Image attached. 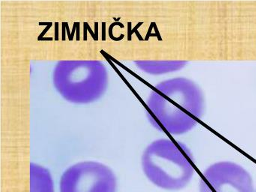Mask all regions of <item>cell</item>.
Listing matches in <instances>:
<instances>
[{
    "label": "cell",
    "instance_id": "cell-1",
    "mask_svg": "<svg viewBox=\"0 0 256 192\" xmlns=\"http://www.w3.org/2000/svg\"><path fill=\"white\" fill-rule=\"evenodd\" d=\"M206 102L198 85L180 76L157 84L146 102V116L160 132L182 135L191 132L204 114Z\"/></svg>",
    "mask_w": 256,
    "mask_h": 192
},
{
    "label": "cell",
    "instance_id": "cell-2",
    "mask_svg": "<svg viewBox=\"0 0 256 192\" xmlns=\"http://www.w3.org/2000/svg\"><path fill=\"white\" fill-rule=\"evenodd\" d=\"M142 168L148 180L168 190L185 188L194 175V159L191 150L180 142L160 139L144 152Z\"/></svg>",
    "mask_w": 256,
    "mask_h": 192
},
{
    "label": "cell",
    "instance_id": "cell-3",
    "mask_svg": "<svg viewBox=\"0 0 256 192\" xmlns=\"http://www.w3.org/2000/svg\"><path fill=\"white\" fill-rule=\"evenodd\" d=\"M52 80L64 100L74 104H89L106 94L109 72L100 60H62L55 66Z\"/></svg>",
    "mask_w": 256,
    "mask_h": 192
},
{
    "label": "cell",
    "instance_id": "cell-4",
    "mask_svg": "<svg viewBox=\"0 0 256 192\" xmlns=\"http://www.w3.org/2000/svg\"><path fill=\"white\" fill-rule=\"evenodd\" d=\"M116 178L106 165L84 162L70 166L62 174L61 192H115Z\"/></svg>",
    "mask_w": 256,
    "mask_h": 192
},
{
    "label": "cell",
    "instance_id": "cell-5",
    "mask_svg": "<svg viewBox=\"0 0 256 192\" xmlns=\"http://www.w3.org/2000/svg\"><path fill=\"white\" fill-rule=\"evenodd\" d=\"M200 192H254L251 174L234 162H217L205 170L199 182Z\"/></svg>",
    "mask_w": 256,
    "mask_h": 192
},
{
    "label": "cell",
    "instance_id": "cell-6",
    "mask_svg": "<svg viewBox=\"0 0 256 192\" xmlns=\"http://www.w3.org/2000/svg\"><path fill=\"white\" fill-rule=\"evenodd\" d=\"M136 67L146 74L152 76L169 74L184 69L186 61H136Z\"/></svg>",
    "mask_w": 256,
    "mask_h": 192
},
{
    "label": "cell",
    "instance_id": "cell-7",
    "mask_svg": "<svg viewBox=\"0 0 256 192\" xmlns=\"http://www.w3.org/2000/svg\"><path fill=\"white\" fill-rule=\"evenodd\" d=\"M30 192H54L53 178L47 168L30 164Z\"/></svg>",
    "mask_w": 256,
    "mask_h": 192
}]
</instances>
